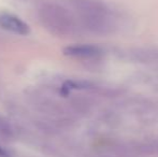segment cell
<instances>
[{
	"mask_svg": "<svg viewBox=\"0 0 158 157\" xmlns=\"http://www.w3.org/2000/svg\"><path fill=\"white\" fill-rule=\"evenodd\" d=\"M0 27L10 32L21 36H26L30 32V28L24 21H22L16 15L10 13L0 14Z\"/></svg>",
	"mask_w": 158,
	"mask_h": 157,
	"instance_id": "cell-4",
	"label": "cell"
},
{
	"mask_svg": "<svg viewBox=\"0 0 158 157\" xmlns=\"http://www.w3.org/2000/svg\"><path fill=\"white\" fill-rule=\"evenodd\" d=\"M73 8L81 26L93 34L106 36L118 30V14L101 0H74Z\"/></svg>",
	"mask_w": 158,
	"mask_h": 157,
	"instance_id": "cell-1",
	"label": "cell"
},
{
	"mask_svg": "<svg viewBox=\"0 0 158 157\" xmlns=\"http://www.w3.org/2000/svg\"><path fill=\"white\" fill-rule=\"evenodd\" d=\"M43 25L51 32L58 36H72L79 31L77 19L64 6L50 4L40 10Z\"/></svg>",
	"mask_w": 158,
	"mask_h": 157,
	"instance_id": "cell-2",
	"label": "cell"
},
{
	"mask_svg": "<svg viewBox=\"0 0 158 157\" xmlns=\"http://www.w3.org/2000/svg\"><path fill=\"white\" fill-rule=\"evenodd\" d=\"M0 134H2L3 137H11L12 136V129L11 126L8 124V122L6 121L1 115H0Z\"/></svg>",
	"mask_w": 158,
	"mask_h": 157,
	"instance_id": "cell-5",
	"label": "cell"
},
{
	"mask_svg": "<svg viewBox=\"0 0 158 157\" xmlns=\"http://www.w3.org/2000/svg\"><path fill=\"white\" fill-rule=\"evenodd\" d=\"M0 157H10L9 152L3 147H1V145H0Z\"/></svg>",
	"mask_w": 158,
	"mask_h": 157,
	"instance_id": "cell-6",
	"label": "cell"
},
{
	"mask_svg": "<svg viewBox=\"0 0 158 157\" xmlns=\"http://www.w3.org/2000/svg\"><path fill=\"white\" fill-rule=\"evenodd\" d=\"M64 54L66 56L72 57L77 59H88V60H95V59L101 58L103 52L100 48L89 44H75V45H69L64 48Z\"/></svg>",
	"mask_w": 158,
	"mask_h": 157,
	"instance_id": "cell-3",
	"label": "cell"
}]
</instances>
